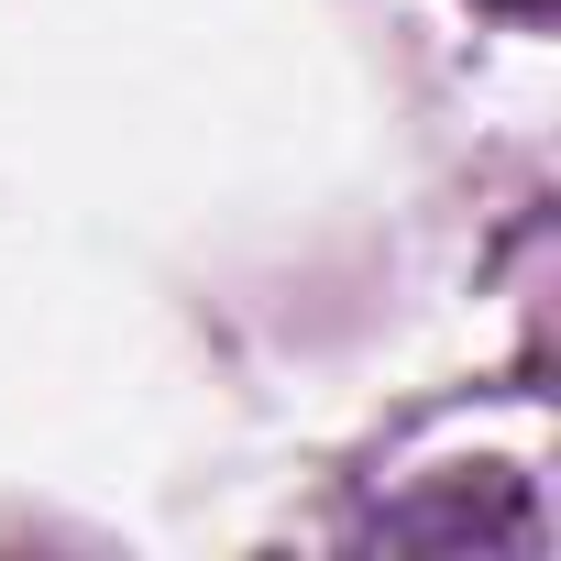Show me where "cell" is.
I'll return each instance as SVG.
<instances>
[{"label":"cell","instance_id":"6da1fadb","mask_svg":"<svg viewBox=\"0 0 561 561\" xmlns=\"http://www.w3.org/2000/svg\"><path fill=\"white\" fill-rule=\"evenodd\" d=\"M484 12H517V23H528V12H550V0H484Z\"/></svg>","mask_w":561,"mask_h":561}]
</instances>
